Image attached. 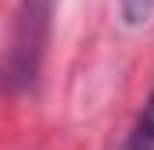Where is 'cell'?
Listing matches in <instances>:
<instances>
[{
	"mask_svg": "<svg viewBox=\"0 0 154 150\" xmlns=\"http://www.w3.org/2000/svg\"><path fill=\"white\" fill-rule=\"evenodd\" d=\"M125 150H154V89L143 100V111L136 114V125L125 140Z\"/></svg>",
	"mask_w": 154,
	"mask_h": 150,
	"instance_id": "7a4b0ae2",
	"label": "cell"
},
{
	"mask_svg": "<svg viewBox=\"0 0 154 150\" xmlns=\"http://www.w3.org/2000/svg\"><path fill=\"white\" fill-rule=\"evenodd\" d=\"M54 22V0H18L7 43V86L11 93H32L39 82L47 39Z\"/></svg>",
	"mask_w": 154,
	"mask_h": 150,
	"instance_id": "6da1fadb",
	"label": "cell"
},
{
	"mask_svg": "<svg viewBox=\"0 0 154 150\" xmlns=\"http://www.w3.org/2000/svg\"><path fill=\"white\" fill-rule=\"evenodd\" d=\"M118 14L129 29H140L154 18V0H118Z\"/></svg>",
	"mask_w": 154,
	"mask_h": 150,
	"instance_id": "3957f363",
	"label": "cell"
}]
</instances>
